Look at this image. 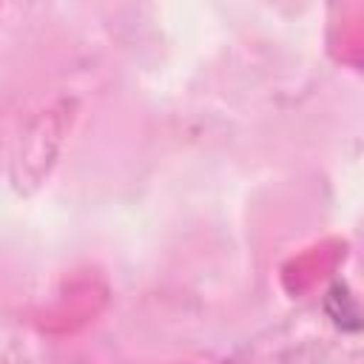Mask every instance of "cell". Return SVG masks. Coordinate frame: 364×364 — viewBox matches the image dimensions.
<instances>
[{"label": "cell", "instance_id": "6da1fadb", "mask_svg": "<svg viewBox=\"0 0 364 364\" xmlns=\"http://www.w3.org/2000/svg\"><path fill=\"white\" fill-rule=\"evenodd\" d=\"M324 307H327L330 318H333L338 327H344V330H358V307H355V301H353V296L347 293L344 284H336V287L327 293Z\"/></svg>", "mask_w": 364, "mask_h": 364}]
</instances>
